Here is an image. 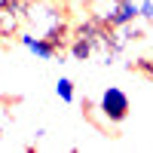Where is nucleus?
Masks as SVG:
<instances>
[{
	"label": "nucleus",
	"instance_id": "nucleus-12",
	"mask_svg": "<svg viewBox=\"0 0 153 153\" xmlns=\"http://www.w3.org/2000/svg\"><path fill=\"white\" fill-rule=\"evenodd\" d=\"M0 135H3V126H0Z\"/></svg>",
	"mask_w": 153,
	"mask_h": 153
},
{
	"label": "nucleus",
	"instance_id": "nucleus-7",
	"mask_svg": "<svg viewBox=\"0 0 153 153\" xmlns=\"http://www.w3.org/2000/svg\"><path fill=\"white\" fill-rule=\"evenodd\" d=\"M135 19H141V3H138V0H123L117 19H113V28H126V25H132Z\"/></svg>",
	"mask_w": 153,
	"mask_h": 153
},
{
	"label": "nucleus",
	"instance_id": "nucleus-8",
	"mask_svg": "<svg viewBox=\"0 0 153 153\" xmlns=\"http://www.w3.org/2000/svg\"><path fill=\"white\" fill-rule=\"evenodd\" d=\"M55 95L65 101V104H74V101H76V92H74V80H71V76H58V83H55Z\"/></svg>",
	"mask_w": 153,
	"mask_h": 153
},
{
	"label": "nucleus",
	"instance_id": "nucleus-5",
	"mask_svg": "<svg viewBox=\"0 0 153 153\" xmlns=\"http://www.w3.org/2000/svg\"><path fill=\"white\" fill-rule=\"evenodd\" d=\"M120 6H123V0H86V16L113 28V19H117Z\"/></svg>",
	"mask_w": 153,
	"mask_h": 153
},
{
	"label": "nucleus",
	"instance_id": "nucleus-1",
	"mask_svg": "<svg viewBox=\"0 0 153 153\" xmlns=\"http://www.w3.org/2000/svg\"><path fill=\"white\" fill-rule=\"evenodd\" d=\"M98 110H101V117H104L107 126H117V123H123L126 117H129L132 101H129V95H126L123 89L107 86L104 92H101V98H98Z\"/></svg>",
	"mask_w": 153,
	"mask_h": 153
},
{
	"label": "nucleus",
	"instance_id": "nucleus-3",
	"mask_svg": "<svg viewBox=\"0 0 153 153\" xmlns=\"http://www.w3.org/2000/svg\"><path fill=\"white\" fill-rule=\"evenodd\" d=\"M25 9H28V0H12V3L0 6V37H19L22 34Z\"/></svg>",
	"mask_w": 153,
	"mask_h": 153
},
{
	"label": "nucleus",
	"instance_id": "nucleus-2",
	"mask_svg": "<svg viewBox=\"0 0 153 153\" xmlns=\"http://www.w3.org/2000/svg\"><path fill=\"white\" fill-rule=\"evenodd\" d=\"M25 22H28L31 28H37V34H49L55 25L68 22V19H65V12H61L58 6H52V3H37V0H28Z\"/></svg>",
	"mask_w": 153,
	"mask_h": 153
},
{
	"label": "nucleus",
	"instance_id": "nucleus-9",
	"mask_svg": "<svg viewBox=\"0 0 153 153\" xmlns=\"http://www.w3.org/2000/svg\"><path fill=\"white\" fill-rule=\"evenodd\" d=\"M132 74H141L144 80H153V58H135L132 65H129Z\"/></svg>",
	"mask_w": 153,
	"mask_h": 153
},
{
	"label": "nucleus",
	"instance_id": "nucleus-6",
	"mask_svg": "<svg viewBox=\"0 0 153 153\" xmlns=\"http://www.w3.org/2000/svg\"><path fill=\"white\" fill-rule=\"evenodd\" d=\"M68 52H71L76 61H89V58L95 55V43H92V37L74 34V37H71V46H68Z\"/></svg>",
	"mask_w": 153,
	"mask_h": 153
},
{
	"label": "nucleus",
	"instance_id": "nucleus-11",
	"mask_svg": "<svg viewBox=\"0 0 153 153\" xmlns=\"http://www.w3.org/2000/svg\"><path fill=\"white\" fill-rule=\"evenodd\" d=\"M3 3H12V0H0V6H3Z\"/></svg>",
	"mask_w": 153,
	"mask_h": 153
},
{
	"label": "nucleus",
	"instance_id": "nucleus-4",
	"mask_svg": "<svg viewBox=\"0 0 153 153\" xmlns=\"http://www.w3.org/2000/svg\"><path fill=\"white\" fill-rule=\"evenodd\" d=\"M19 43L28 49L34 58H40V61H55V58H61L58 49L49 43L46 37H40V34H19Z\"/></svg>",
	"mask_w": 153,
	"mask_h": 153
},
{
	"label": "nucleus",
	"instance_id": "nucleus-10",
	"mask_svg": "<svg viewBox=\"0 0 153 153\" xmlns=\"http://www.w3.org/2000/svg\"><path fill=\"white\" fill-rule=\"evenodd\" d=\"M141 19L153 22V0H141Z\"/></svg>",
	"mask_w": 153,
	"mask_h": 153
}]
</instances>
